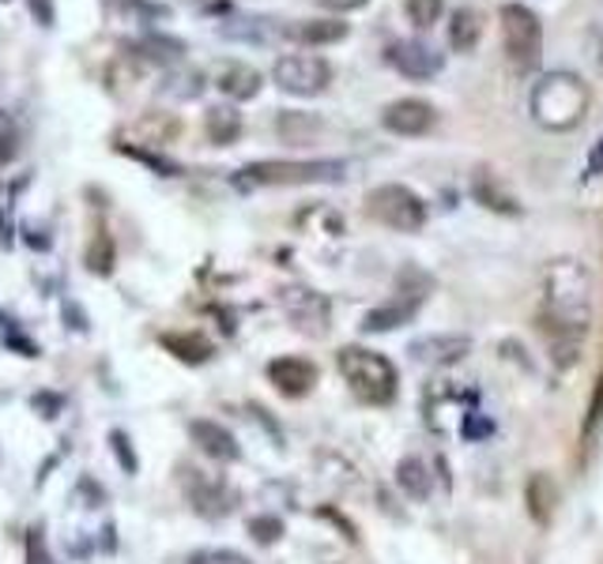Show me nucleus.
Listing matches in <instances>:
<instances>
[{
    "mask_svg": "<svg viewBox=\"0 0 603 564\" xmlns=\"http://www.w3.org/2000/svg\"><path fill=\"white\" fill-rule=\"evenodd\" d=\"M287 34H294L302 45H332L347 38V23H340V19H302Z\"/></svg>",
    "mask_w": 603,
    "mask_h": 564,
    "instance_id": "6ab92c4d",
    "label": "nucleus"
},
{
    "mask_svg": "<svg viewBox=\"0 0 603 564\" xmlns=\"http://www.w3.org/2000/svg\"><path fill=\"white\" fill-rule=\"evenodd\" d=\"M110 448H114V456L121 459V467H125V474H136V456H133V445H128V437L121 429L110 432Z\"/></svg>",
    "mask_w": 603,
    "mask_h": 564,
    "instance_id": "7c9ffc66",
    "label": "nucleus"
},
{
    "mask_svg": "<svg viewBox=\"0 0 603 564\" xmlns=\"http://www.w3.org/2000/svg\"><path fill=\"white\" fill-rule=\"evenodd\" d=\"M121 155H128V158H136V163L152 166L159 177H174V174H181V166H178V163H170V158L152 155V150H144V147H128V144H121Z\"/></svg>",
    "mask_w": 603,
    "mask_h": 564,
    "instance_id": "bb28decb",
    "label": "nucleus"
},
{
    "mask_svg": "<svg viewBox=\"0 0 603 564\" xmlns=\"http://www.w3.org/2000/svg\"><path fill=\"white\" fill-rule=\"evenodd\" d=\"M189 432H193V440H197V448L204 451V456L219 459V463H235V459L241 456L235 432H230L227 426H219V421L200 418V421H193Z\"/></svg>",
    "mask_w": 603,
    "mask_h": 564,
    "instance_id": "2eb2a0df",
    "label": "nucleus"
},
{
    "mask_svg": "<svg viewBox=\"0 0 603 564\" xmlns=\"http://www.w3.org/2000/svg\"><path fill=\"white\" fill-rule=\"evenodd\" d=\"M27 4H31L39 27H53V0H27Z\"/></svg>",
    "mask_w": 603,
    "mask_h": 564,
    "instance_id": "f704fd0d",
    "label": "nucleus"
},
{
    "mask_svg": "<svg viewBox=\"0 0 603 564\" xmlns=\"http://www.w3.org/2000/svg\"><path fill=\"white\" fill-rule=\"evenodd\" d=\"M136 80H141V69L133 64V56H117V61L110 64V72H106L110 87H117V83H136Z\"/></svg>",
    "mask_w": 603,
    "mask_h": 564,
    "instance_id": "c756f323",
    "label": "nucleus"
},
{
    "mask_svg": "<svg viewBox=\"0 0 603 564\" xmlns=\"http://www.w3.org/2000/svg\"><path fill=\"white\" fill-rule=\"evenodd\" d=\"M589 83L573 72H547L532 87V121L547 132H573L589 113Z\"/></svg>",
    "mask_w": 603,
    "mask_h": 564,
    "instance_id": "f03ea898",
    "label": "nucleus"
},
{
    "mask_svg": "<svg viewBox=\"0 0 603 564\" xmlns=\"http://www.w3.org/2000/svg\"><path fill=\"white\" fill-rule=\"evenodd\" d=\"M216 87H219L222 94H227L230 102H253L257 94H261V87H264V75L257 72L253 64L230 61V64H222Z\"/></svg>",
    "mask_w": 603,
    "mask_h": 564,
    "instance_id": "dca6fc26",
    "label": "nucleus"
},
{
    "mask_svg": "<svg viewBox=\"0 0 603 564\" xmlns=\"http://www.w3.org/2000/svg\"><path fill=\"white\" fill-rule=\"evenodd\" d=\"M204 91V75L200 72H178L166 80L163 94H170V98H197Z\"/></svg>",
    "mask_w": 603,
    "mask_h": 564,
    "instance_id": "a878e982",
    "label": "nucleus"
},
{
    "mask_svg": "<svg viewBox=\"0 0 603 564\" xmlns=\"http://www.w3.org/2000/svg\"><path fill=\"white\" fill-rule=\"evenodd\" d=\"M178 485L185 493V501L193 504V512L208 515V520H222L238 508V489L227 485V478L211 474V470H200V467H181L178 474Z\"/></svg>",
    "mask_w": 603,
    "mask_h": 564,
    "instance_id": "423d86ee",
    "label": "nucleus"
},
{
    "mask_svg": "<svg viewBox=\"0 0 603 564\" xmlns=\"http://www.w3.org/2000/svg\"><path fill=\"white\" fill-rule=\"evenodd\" d=\"M366 215L374 222L388 226V230L415 233L426 222V203L407 185H377L366 196Z\"/></svg>",
    "mask_w": 603,
    "mask_h": 564,
    "instance_id": "39448f33",
    "label": "nucleus"
},
{
    "mask_svg": "<svg viewBox=\"0 0 603 564\" xmlns=\"http://www.w3.org/2000/svg\"><path fill=\"white\" fill-rule=\"evenodd\" d=\"M204 132L216 147H230L241 136V113L235 106H211L204 113Z\"/></svg>",
    "mask_w": 603,
    "mask_h": 564,
    "instance_id": "a211bd4d",
    "label": "nucleus"
},
{
    "mask_svg": "<svg viewBox=\"0 0 603 564\" xmlns=\"http://www.w3.org/2000/svg\"><path fill=\"white\" fill-rule=\"evenodd\" d=\"M396 485L404 489L412 501H426L434 489V478H430V467L423 463L419 456H407L401 459V467H396Z\"/></svg>",
    "mask_w": 603,
    "mask_h": 564,
    "instance_id": "aec40b11",
    "label": "nucleus"
},
{
    "mask_svg": "<svg viewBox=\"0 0 603 564\" xmlns=\"http://www.w3.org/2000/svg\"><path fill=\"white\" fill-rule=\"evenodd\" d=\"M347 177V163L340 158H264L235 174V188H280V185H332Z\"/></svg>",
    "mask_w": 603,
    "mask_h": 564,
    "instance_id": "7ed1b4c3",
    "label": "nucleus"
},
{
    "mask_svg": "<svg viewBox=\"0 0 603 564\" xmlns=\"http://www.w3.org/2000/svg\"><path fill=\"white\" fill-rule=\"evenodd\" d=\"M272 80H275V87L287 91V94L313 98V94H321L332 83V64L324 61V56H313V53H287L275 61Z\"/></svg>",
    "mask_w": 603,
    "mask_h": 564,
    "instance_id": "0eeeda50",
    "label": "nucleus"
},
{
    "mask_svg": "<svg viewBox=\"0 0 603 564\" xmlns=\"http://www.w3.org/2000/svg\"><path fill=\"white\" fill-rule=\"evenodd\" d=\"M468 351H471L468 335H423L407 346V354L423 365H453V362H460Z\"/></svg>",
    "mask_w": 603,
    "mask_h": 564,
    "instance_id": "4468645a",
    "label": "nucleus"
},
{
    "mask_svg": "<svg viewBox=\"0 0 603 564\" xmlns=\"http://www.w3.org/2000/svg\"><path fill=\"white\" fill-rule=\"evenodd\" d=\"M15 139H20V136H15L12 128L0 132V163H12V158H15V150H20V144H15Z\"/></svg>",
    "mask_w": 603,
    "mask_h": 564,
    "instance_id": "72a5a7b5",
    "label": "nucleus"
},
{
    "mask_svg": "<svg viewBox=\"0 0 603 564\" xmlns=\"http://www.w3.org/2000/svg\"><path fill=\"white\" fill-rule=\"evenodd\" d=\"M249 534L261 545H275L283 534V520H275V515H257V520H249Z\"/></svg>",
    "mask_w": 603,
    "mask_h": 564,
    "instance_id": "cd10ccee",
    "label": "nucleus"
},
{
    "mask_svg": "<svg viewBox=\"0 0 603 564\" xmlns=\"http://www.w3.org/2000/svg\"><path fill=\"white\" fill-rule=\"evenodd\" d=\"M404 12L415 27H419V31H426V27H434L441 19L445 0H404Z\"/></svg>",
    "mask_w": 603,
    "mask_h": 564,
    "instance_id": "393cba45",
    "label": "nucleus"
},
{
    "mask_svg": "<svg viewBox=\"0 0 603 564\" xmlns=\"http://www.w3.org/2000/svg\"><path fill=\"white\" fill-rule=\"evenodd\" d=\"M268 384L280 395H287V399H302V395H310L313 384H318V365L305 362V357L283 354L275 357V362H268Z\"/></svg>",
    "mask_w": 603,
    "mask_h": 564,
    "instance_id": "9b49d317",
    "label": "nucleus"
},
{
    "mask_svg": "<svg viewBox=\"0 0 603 564\" xmlns=\"http://www.w3.org/2000/svg\"><path fill=\"white\" fill-rule=\"evenodd\" d=\"M498 19H502V42H506L509 61L528 64L536 53H540V38H543L540 15H536L528 4H502Z\"/></svg>",
    "mask_w": 603,
    "mask_h": 564,
    "instance_id": "1a4fd4ad",
    "label": "nucleus"
},
{
    "mask_svg": "<svg viewBox=\"0 0 603 564\" xmlns=\"http://www.w3.org/2000/svg\"><path fill=\"white\" fill-rule=\"evenodd\" d=\"M27 564H53V557L45 553V542H42L39 526H34V531L27 534Z\"/></svg>",
    "mask_w": 603,
    "mask_h": 564,
    "instance_id": "2f4dec72",
    "label": "nucleus"
},
{
    "mask_svg": "<svg viewBox=\"0 0 603 564\" xmlns=\"http://www.w3.org/2000/svg\"><path fill=\"white\" fill-rule=\"evenodd\" d=\"M584 174L589 177H600L603 174V139L596 147H592V155H589V166H584Z\"/></svg>",
    "mask_w": 603,
    "mask_h": 564,
    "instance_id": "c9c22d12",
    "label": "nucleus"
},
{
    "mask_svg": "<svg viewBox=\"0 0 603 564\" xmlns=\"http://www.w3.org/2000/svg\"><path fill=\"white\" fill-rule=\"evenodd\" d=\"M592 309H596V282H592V271L573 257L547 263L540 327L547 332V338H551L559 362H578V346L592 324Z\"/></svg>",
    "mask_w": 603,
    "mask_h": 564,
    "instance_id": "f257e3e1",
    "label": "nucleus"
},
{
    "mask_svg": "<svg viewBox=\"0 0 603 564\" xmlns=\"http://www.w3.org/2000/svg\"><path fill=\"white\" fill-rule=\"evenodd\" d=\"M189 564H249V557L238 550H200L193 553Z\"/></svg>",
    "mask_w": 603,
    "mask_h": 564,
    "instance_id": "c85d7f7f",
    "label": "nucleus"
},
{
    "mask_svg": "<svg viewBox=\"0 0 603 564\" xmlns=\"http://www.w3.org/2000/svg\"><path fill=\"white\" fill-rule=\"evenodd\" d=\"M382 125L388 132H396V136H423V132L438 125V109L426 98H396L385 106Z\"/></svg>",
    "mask_w": 603,
    "mask_h": 564,
    "instance_id": "f8f14e48",
    "label": "nucleus"
},
{
    "mask_svg": "<svg viewBox=\"0 0 603 564\" xmlns=\"http://www.w3.org/2000/svg\"><path fill=\"white\" fill-rule=\"evenodd\" d=\"M318 4L324 8V12H336V15H343V12H358V8H366L370 0H318Z\"/></svg>",
    "mask_w": 603,
    "mask_h": 564,
    "instance_id": "473e14b6",
    "label": "nucleus"
},
{
    "mask_svg": "<svg viewBox=\"0 0 603 564\" xmlns=\"http://www.w3.org/2000/svg\"><path fill=\"white\" fill-rule=\"evenodd\" d=\"M159 343L174 357H181L185 365H204L211 357V343L200 332H174V335H163Z\"/></svg>",
    "mask_w": 603,
    "mask_h": 564,
    "instance_id": "412c9836",
    "label": "nucleus"
},
{
    "mask_svg": "<svg viewBox=\"0 0 603 564\" xmlns=\"http://www.w3.org/2000/svg\"><path fill=\"white\" fill-rule=\"evenodd\" d=\"M83 260H87V268L95 271V275H110V271H114V241H110L106 230H95Z\"/></svg>",
    "mask_w": 603,
    "mask_h": 564,
    "instance_id": "b1692460",
    "label": "nucleus"
},
{
    "mask_svg": "<svg viewBox=\"0 0 603 564\" xmlns=\"http://www.w3.org/2000/svg\"><path fill=\"white\" fill-rule=\"evenodd\" d=\"M340 373L347 388L355 391L358 403L370 407H388L396 399V365L385 354L366 351V346H343L340 351Z\"/></svg>",
    "mask_w": 603,
    "mask_h": 564,
    "instance_id": "20e7f679",
    "label": "nucleus"
},
{
    "mask_svg": "<svg viewBox=\"0 0 603 564\" xmlns=\"http://www.w3.org/2000/svg\"><path fill=\"white\" fill-rule=\"evenodd\" d=\"M280 309H283V316L291 320L294 332H302L310 338H321L332 324L329 297L318 294V290H310V286H283L280 290Z\"/></svg>",
    "mask_w": 603,
    "mask_h": 564,
    "instance_id": "6e6552de",
    "label": "nucleus"
},
{
    "mask_svg": "<svg viewBox=\"0 0 603 564\" xmlns=\"http://www.w3.org/2000/svg\"><path fill=\"white\" fill-rule=\"evenodd\" d=\"M275 132H280L283 144L291 147H310L321 132V121L313 113H302V109H283L280 121H275Z\"/></svg>",
    "mask_w": 603,
    "mask_h": 564,
    "instance_id": "f3484780",
    "label": "nucleus"
},
{
    "mask_svg": "<svg viewBox=\"0 0 603 564\" xmlns=\"http://www.w3.org/2000/svg\"><path fill=\"white\" fill-rule=\"evenodd\" d=\"M136 56H144V61H159V64H181L185 56V42L170 34H141V42H136Z\"/></svg>",
    "mask_w": 603,
    "mask_h": 564,
    "instance_id": "4be33fe9",
    "label": "nucleus"
},
{
    "mask_svg": "<svg viewBox=\"0 0 603 564\" xmlns=\"http://www.w3.org/2000/svg\"><path fill=\"white\" fill-rule=\"evenodd\" d=\"M479 34H482L479 15L471 12V8H457V12H453V23H449V45H453V50L471 53V50H476V42H479Z\"/></svg>",
    "mask_w": 603,
    "mask_h": 564,
    "instance_id": "5701e85b",
    "label": "nucleus"
},
{
    "mask_svg": "<svg viewBox=\"0 0 603 564\" xmlns=\"http://www.w3.org/2000/svg\"><path fill=\"white\" fill-rule=\"evenodd\" d=\"M388 64L407 80H434L441 72V53L426 42H396L388 45Z\"/></svg>",
    "mask_w": 603,
    "mask_h": 564,
    "instance_id": "ddd939ff",
    "label": "nucleus"
},
{
    "mask_svg": "<svg viewBox=\"0 0 603 564\" xmlns=\"http://www.w3.org/2000/svg\"><path fill=\"white\" fill-rule=\"evenodd\" d=\"M426 301V290H396L385 305L370 309L366 320H362V332L366 335H377V332H393V327H404L407 320L419 313V305Z\"/></svg>",
    "mask_w": 603,
    "mask_h": 564,
    "instance_id": "9d476101",
    "label": "nucleus"
}]
</instances>
